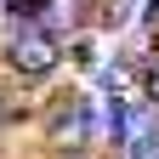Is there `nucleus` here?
Wrapping results in <instances>:
<instances>
[{"label":"nucleus","instance_id":"nucleus-1","mask_svg":"<svg viewBox=\"0 0 159 159\" xmlns=\"http://www.w3.org/2000/svg\"><path fill=\"white\" fill-rule=\"evenodd\" d=\"M6 57H11L17 74H51V68H57V40L40 29V23H34V29H17V40H11Z\"/></svg>","mask_w":159,"mask_h":159},{"label":"nucleus","instance_id":"nucleus-2","mask_svg":"<svg viewBox=\"0 0 159 159\" xmlns=\"http://www.w3.org/2000/svg\"><path fill=\"white\" fill-rule=\"evenodd\" d=\"M51 136L57 142H85L91 136V102L85 97H68V102L51 114Z\"/></svg>","mask_w":159,"mask_h":159},{"label":"nucleus","instance_id":"nucleus-3","mask_svg":"<svg viewBox=\"0 0 159 159\" xmlns=\"http://www.w3.org/2000/svg\"><path fill=\"white\" fill-rule=\"evenodd\" d=\"M74 23H80L74 0H46V11H40V29H46V34H68Z\"/></svg>","mask_w":159,"mask_h":159},{"label":"nucleus","instance_id":"nucleus-4","mask_svg":"<svg viewBox=\"0 0 159 159\" xmlns=\"http://www.w3.org/2000/svg\"><path fill=\"white\" fill-rule=\"evenodd\" d=\"M131 159H159V125H148V131L131 136Z\"/></svg>","mask_w":159,"mask_h":159},{"label":"nucleus","instance_id":"nucleus-5","mask_svg":"<svg viewBox=\"0 0 159 159\" xmlns=\"http://www.w3.org/2000/svg\"><path fill=\"white\" fill-rule=\"evenodd\" d=\"M142 91H148V102L159 108V63H148V74H142Z\"/></svg>","mask_w":159,"mask_h":159}]
</instances>
